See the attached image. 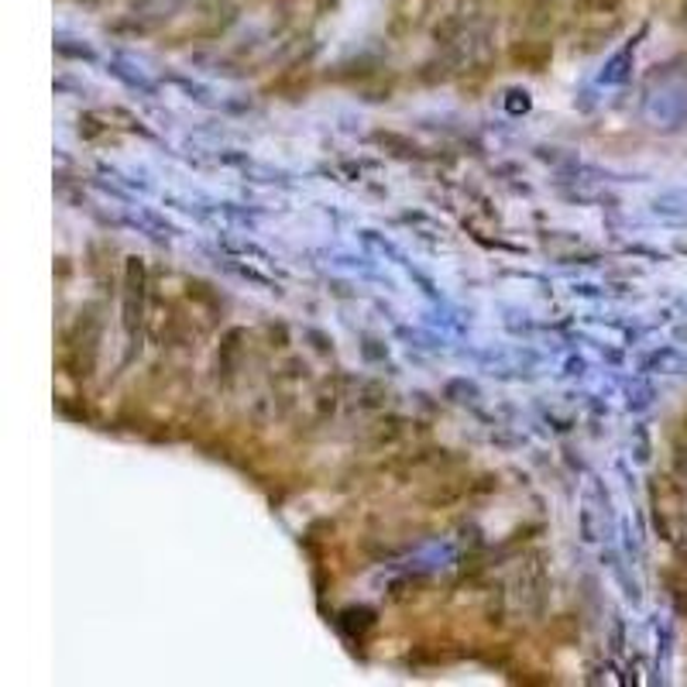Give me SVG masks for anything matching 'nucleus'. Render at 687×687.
Instances as JSON below:
<instances>
[{"label": "nucleus", "mask_w": 687, "mask_h": 687, "mask_svg": "<svg viewBox=\"0 0 687 687\" xmlns=\"http://www.w3.org/2000/svg\"><path fill=\"white\" fill-rule=\"evenodd\" d=\"M97 340H100V327L94 317L79 320L63 334V344H59V368L63 375H69L73 382H86L94 375V364H97Z\"/></svg>", "instance_id": "1"}, {"label": "nucleus", "mask_w": 687, "mask_h": 687, "mask_svg": "<svg viewBox=\"0 0 687 687\" xmlns=\"http://www.w3.org/2000/svg\"><path fill=\"white\" fill-rule=\"evenodd\" d=\"M231 21H235V8H227L223 0H207V4H199L193 11V18L186 21V28H179L176 39H183V42H189V39H214Z\"/></svg>", "instance_id": "2"}, {"label": "nucleus", "mask_w": 687, "mask_h": 687, "mask_svg": "<svg viewBox=\"0 0 687 687\" xmlns=\"http://www.w3.org/2000/svg\"><path fill=\"white\" fill-rule=\"evenodd\" d=\"M141 303H145V262L141 258H128L124 272V330L134 334L141 324Z\"/></svg>", "instance_id": "3"}, {"label": "nucleus", "mask_w": 687, "mask_h": 687, "mask_svg": "<svg viewBox=\"0 0 687 687\" xmlns=\"http://www.w3.org/2000/svg\"><path fill=\"white\" fill-rule=\"evenodd\" d=\"M550 55H554V45L543 39V35H536V32H530V35H523V39H515L512 42V63L515 66H523V69H533V73H539L543 66L550 63Z\"/></svg>", "instance_id": "4"}, {"label": "nucleus", "mask_w": 687, "mask_h": 687, "mask_svg": "<svg viewBox=\"0 0 687 687\" xmlns=\"http://www.w3.org/2000/svg\"><path fill=\"white\" fill-rule=\"evenodd\" d=\"M680 444L687 447V416H684V423H680Z\"/></svg>", "instance_id": "5"}]
</instances>
